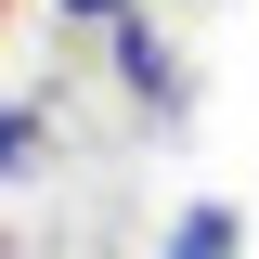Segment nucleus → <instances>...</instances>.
Here are the masks:
<instances>
[{
	"instance_id": "nucleus-2",
	"label": "nucleus",
	"mask_w": 259,
	"mask_h": 259,
	"mask_svg": "<svg viewBox=\"0 0 259 259\" xmlns=\"http://www.w3.org/2000/svg\"><path fill=\"white\" fill-rule=\"evenodd\" d=\"M156 259H246V221H233L221 194H194V207H168V233H156Z\"/></svg>"
},
{
	"instance_id": "nucleus-1",
	"label": "nucleus",
	"mask_w": 259,
	"mask_h": 259,
	"mask_svg": "<svg viewBox=\"0 0 259 259\" xmlns=\"http://www.w3.org/2000/svg\"><path fill=\"white\" fill-rule=\"evenodd\" d=\"M104 52H117V78H130V104H143V117H194V78H182V52L156 39V13H143V0L104 26Z\"/></svg>"
},
{
	"instance_id": "nucleus-3",
	"label": "nucleus",
	"mask_w": 259,
	"mask_h": 259,
	"mask_svg": "<svg viewBox=\"0 0 259 259\" xmlns=\"http://www.w3.org/2000/svg\"><path fill=\"white\" fill-rule=\"evenodd\" d=\"M39 156V104H0V168H26Z\"/></svg>"
},
{
	"instance_id": "nucleus-4",
	"label": "nucleus",
	"mask_w": 259,
	"mask_h": 259,
	"mask_svg": "<svg viewBox=\"0 0 259 259\" xmlns=\"http://www.w3.org/2000/svg\"><path fill=\"white\" fill-rule=\"evenodd\" d=\"M52 13H78V26H117V13H130V0H52Z\"/></svg>"
},
{
	"instance_id": "nucleus-5",
	"label": "nucleus",
	"mask_w": 259,
	"mask_h": 259,
	"mask_svg": "<svg viewBox=\"0 0 259 259\" xmlns=\"http://www.w3.org/2000/svg\"><path fill=\"white\" fill-rule=\"evenodd\" d=\"M0 13H13V0H0Z\"/></svg>"
}]
</instances>
